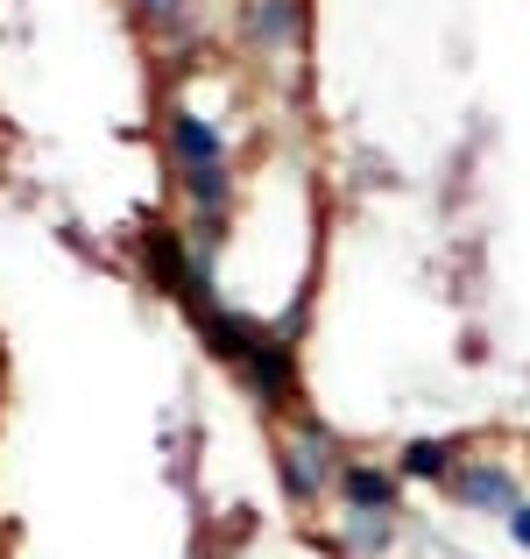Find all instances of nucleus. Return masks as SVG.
<instances>
[{"instance_id": "nucleus-1", "label": "nucleus", "mask_w": 530, "mask_h": 559, "mask_svg": "<svg viewBox=\"0 0 530 559\" xmlns=\"http://www.w3.org/2000/svg\"><path fill=\"white\" fill-rule=\"evenodd\" d=\"M340 467H347V447L318 411L284 418V432H276V489L290 496V510H312L318 496H333Z\"/></svg>"}, {"instance_id": "nucleus-2", "label": "nucleus", "mask_w": 530, "mask_h": 559, "mask_svg": "<svg viewBox=\"0 0 530 559\" xmlns=\"http://www.w3.org/2000/svg\"><path fill=\"white\" fill-rule=\"evenodd\" d=\"M241 390L255 396V411L262 418H298L304 411V376H298V347L290 341H276V333H262L255 341V355L241 361Z\"/></svg>"}, {"instance_id": "nucleus-3", "label": "nucleus", "mask_w": 530, "mask_h": 559, "mask_svg": "<svg viewBox=\"0 0 530 559\" xmlns=\"http://www.w3.org/2000/svg\"><path fill=\"white\" fill-rule=\"evenodd\" d=\"M446 503H460L467 518H503V524H509V510H517V503H530V496H523L517 467H503V461H481V453H467V461L453 467V481H446Z\"/></svg>"}, {"instance_id": "nucleus-4", "label": "nucleus", "mask_w": 530, "mask_h": 559, "mask_svg": "<svg viewBox=\"0 0 530 559\" xmlns=\"http://www.w3.org/2000/svg\"><path fill=\"white\" fill-rule=\"evenodd\" d=\"M403 489H410V481L396 475V467L361 461V453H347L340 481H333V496H340L347 518H396V510H403Z\"/></svg>"}, {"instance_id": "nucleus-5", "label": "nucleus", "mask_w": 530, "mask_h": 559, "mask_svg": "<svg viewBox=\"0 0 530 559\" xmlns=\"http://www.w3.org/2000/svg\"><path fill=\"white\" fill-rule=\"evenodd\" d=\"M164 150H170V170H177V178H184V170L233 164V156H227V135H219L205 114H191V107H170L164 114Z\"/></svg>"}, {"instance_id": "nucleus-6", "label": "nucleus", "mask_w": 530, "mask_h": 559, "mask_svg": "<svg viewBox=\"0 0 530 559\" xmlns=\"http://www.w3.org/2000/svg\"><path fill=\"white\" fill-rule=\"evenodd\" d=\"M460 461H467L460 439H446V432H418V439H403V453H396V475H403V481H424V489H446Z\"/></svg>"}, {"instance_id": "nucleus-7", "label": "nucleus", "mask_w": 530, "mask_h": 559, "mask_svg": "<svg viewBox=\"0 0 530 559\" xmlns=\"http://www.w3.org/2000/svg\"><path fill=\"white\" fill-rule=\"evenodd\" d=\"M304 22H312L304 0H255V8H248V43L269 50V57H284V50L304 43Z\"/></svg>"}, {"instance_id": "nucleus-8", "label": "nucleus", "mask_w": 530, "mask_h": 559, "mask_svg": "<svg viewBox=\"0 0 530 559\" xmlns=\"http://www.w3.org/2000/svg\"><path fill=\"white\" fill-rule=\"evenodd\" d=\"M191 333H198V341H205V355H213L219 369H241V361L255 355V341H262V333H269V326H255V319H248V312H227V305H219V312H205V319H198V326H191Z\"/></svg>"}, {"instance_id": "nucleus-9", "label": "nucleus", "mask_w": 530, "mask_h": 559, "mask_svg": "<svg viewBox=\"0 0 530 559\" xmlns=\"http://www.w3.org/2000/svg\"><path fill=\"white\" fill-rule=\"evenodd\" d=\"M333 552L340 559H389L396 552V518H340Z\"/></svg>"}, {"instance_id": "nucleus-10", "label": "nucleus", "mask_w": 530, "mask_h": 559, "mask_svg": "<svg viewBox=\"0 0 530 559\" xmlns=\"http://www.w3.org/2000/svg\"><path fill=\"white\" fill-rule=\"evenodd\" d=\"M177 199H184V213H233V164L184 170V178H177Z\"/></svg>"}, {"instance_id": "nucleus-11", "label": "nucleus", "mask_w": 530, "mask_h": 559, "mask_svg": "<svg viewBox=\"0 0 530 559\" xmlns=\"http://www.w3.org/2000/svg\"><path fill=\"white\" fill-rule=\"evenodd\" d=\"M135 14L156 36H191V0H135Z\"/></svg>"}, {"instance_id": "nucleus-12", "label": "nucleus", "mask_w": 530, "mask_h": 559, "mask_svg": "<svg viewBox=\"0 0 530 559\" xmlns=\"http://www.w3.org/2000/svg\"><path fill=\"white\" fill-rule=\"evenodd\" d=\"M509 538H517V552H530V503L509 510Z\"/></svg>"}]
</instances>
